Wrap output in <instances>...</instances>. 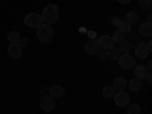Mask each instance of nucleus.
I'll return each mask as SVG.
<instances>
[{
    "label": "nucleus",
    "instance_id": "nucleus-1",
    "mask_svg": "<svg viewBox=\"0 0 152 114\" xmlns=\"http://www.w3.org/2000/svg\"><path fill=\"white\" fill-rule=\"evenodd\" d=\"M43 24H55L58 21V17H59V9L56 5H47L44 9H43Z\"/></svg>",
    "mask_w": 152,
    "mask_h": 114
},
{
    "label": "nucleus",
    "instance_id": "nucleus-2",
    "mask_svg": "<svg viewBox=\"0 0 152 114\" xmlns=\"http://www.w3.org/2000/svg\"><path fill=\"white\" fill-rule=\"evenodd\" d=\"M37 37L41 43H49L53 38V28L50 24H41L37 28Z\"/></svg>",
    "mask_w": 152,
    "mask_h": 114
},
{
    "label": "nucleus",
    "instance_id": "nucleus-3",
    "mask_svg": "<svg viewBox=\"0 0 152 114\" xmlns=\"http://www.w3.org/2000/svg\"><path fill=\"white\" fill-rule=\"evenodd\" d=\"M24 24H26L28 28L31 29H37L38 26H41L43 24V17L41 14H38V12H31L24 17Z\"/></svg>",
    "mask_w": 152,
    "mask_h": 114
},
{
    "label": "nucleus",
    "instance_id": "nucleus-4",
    "mask_svg": "<svg viewBox=\"0 0 152 114\" xmlns=\"http://www.w3.org/2000/svg\"><path fill=\"white\" fill-rule=\"evenodd\" d=\"M113 99H114V104H116L119 108L128 107V105L131 104V97H129V94L126 93L125 90L116 91V93H114V96H113Z\"/></svg>",
    "mask_w": 152,
    "mask_h": 114
},
{
    "label": "nucleus",
    "instance_id": "nucleus-5",
    "mask_svg": "<svg viewBox=\"0 0 152 114\" xmlns=\"http://www.w3.org/2000/svg\"><path fill=\"white\" fill-rule=\"evenodd\" d=\"M119 66L123 70H131L135 66V58L131 53H123V55L119 56Z\"/></svg>",
    "mask_w": 152,
    "mask_h": 114
},
{
    "label": "nucleus",
    "instance_id": "nucleus-6",
    "mask_svg": "<svg viewBox=\"0 0 152 114\" xmlns=\"http://www.w3.org/2000/svg\"><path fill=\"white\" fill-rule=\"evenodd\" d=\"M40 108L43 111H52L55 108V99L50 96H43L40 99Z\"/></svg>",
    "mask_w": 152,
    "mask_h": 114
},
{
    "label": "nucleus",
    "instance_id": "nucleus-7",
    "mask_svg": "<svg viewBox=\"0 0 152 114\" xmlns=\"http://www.w3.org/2000/svg\"><path fill=\"white\" fill-rule=\"evenodd\" d=\"M21 53H23V47L20 44H9L8 46V55H9V58L18 59V58H21Z\"/></svg>",
    "mask_w": 152,
    "mask_h": 114
},
{
    "label": "nucleus",
    "instance_id": "nucleus-8",
    "mask_svg": "<svg viewBox=\"0 0 152 114\" xmlns=\"http://www.w3.org/2000/svg\"><path fill=\"white\" fill-rule=\"evenodd\" d=\"M97 44H99L100 49L108 50V49H111V47L114 46V41H113V38H111L110 35H102V37L97 38Z\"/></svg>",
    "mask_w": 152,
    "mask_h": 114
},
{
    "label": "nucleus",
    "instance_id": "nucleus-9",
    "mask_svg": "<svg viewBox=\"0 0 152 114\" xmlns=\"http://www.w3.org/2000/svg\"><path fill=\"white\" fill-rule=\"evenodd\" d=\"M64 93H66V90H64V87H62V85H52L49 88V94H50V97H53V99L62 97Z\"/></svg>",
    "mask_w": 152,
    "mask_h": 114
},
{
    "label": "nucleus",
    "instance_id": "nucleus-10",
    "mask_svg": "<svg viewBox=\"0 0 152 114\" xmlns=\"http://www.w3.org/2000/svg\"><path fill=\"white\" fill-rule=\"evenodd\" d=\"M99 44H97V40H88L85 43V53L87 55H96L97 50H99Z\"/></svg>",
    "mask_w": 152,
    "mask_h": 114
},
{
    "label": "nucleus",
    "instance_id": "nucleus-11",
    "mask_svg": "<svg viewBox=\"0 0 152 114\" xmlns=\"http://www.w3.org/2000/svg\"><path fill=\"white\" fill-rule=\"evenodd\" d=\"M126 87H128V81H126L123 76H117L116 79L113 82V88L116 91H122V90H126Z\"/></svg>",
    "mask_w": 152,
    "mask_h": 114
},
{
    "label": "nucleus",
    "instance_id": "nucleus-12",
    "mask_svg": "<svg viewBox=\"0 0 152 114\" xmlns=\"http://www.w3.org/2000/svg\"><path fill=\"white\" fill-rule=\"evenodd\" d=\"M138 35H142L143 38H151L152 35V23H143L138 26Z\"/></svg>",
    "mask_w": 152,
    "mask_h": 114
},
{
    "label": "nucleus",
    "instance_id": "nucleus-13",
    "mask_svg": "<svg viewBox=\"0 0 152 114\" xmlns=\"http://www.w3.org/2000/svg\"><path fill=\"white\" fill-rule=\"evenodd\" d=\"M151 72L148 70V67L145 66H134V75H135V78L137 79H146V76L149 75Z\"/></svg>",
    "mask_w": 152,
    "mask_h": 114
},
{
    "label": "nucleus",
    "instance_id": "nucleus-14",
    "mask_svg": "<svg viewBox=\"0 0 152 114\" xmlns=\"http://www.w3.org/2000/svg\"><path fill=\"white\" fill-rule=\"evenodd\" d=\"M149 55V50L146 49V44L145 43H140L135 46V58H140V59H145L148 58Z\"/></svg>",
    "mask_w": 152,
    "mask_h": 114
},
{
    "label": "nucleus",
    "instance_id": "nucleus-15",
    "mask_svg": "<svg viewBox=\"0 0 152 114\" xmlns=\"http://www.w3.org/2000/svg\"><path fill=\"white\" fill-rule=\"evenodd\" d=\"M142 87H143V81L134 78V79H131V81L128 82V87H126V88H129L131 91H140Z\"/></svg>",
    "mask_w": 152,
    "mask_h": 114
},
{
    "label": "nucleus",
    "instance_id": "nucleus-16",
    "mask_svg": "<svg viewBox=\"0 0 152 114\" xmlns=\"http://www.w3.org/2000/svg\"><path fill=\"white\" fill-rule=\"evenodd\" d=\"M120 55H123L120 50H119V47H116V46H113L111 49H108L107 50V58L108 59H111V61H116V59H119V56Z\"/></svg>",
    "mask_w": 152,
    "mask_h": 114
},
{
    "label": "nucleus",
    "instance_id": "nucleus-17",
    "mask_svg": "<svg viewBox=\"0 0 152 114\" xmlns=\"http://www.w3.org/2000/svg\"><path fill=\"white\" fill-rule=\"evenodd\" d=\"M131 49H132V44L129 40H123L119 43V50L122 53H131Z\"/></svg>",
    "mask_w": 152,
    "mask_h": 114
},
{
    "label": "nucleus",
    "instance_id": "nucleus-18",
    "mask_svg": "<svg viewBox=\"0 0 152 114\" xmlns=\"http://www.w3.org/2000/svg\"><path fill=\"white\" fill-rule=\"evenodd\" d=\"M20 40H21V37L17 31H12L8 34V41L9 44H20Z\"/></svg>",
    "mask_w": 152,
    "mask_h": 114
},
{
    "label": "nucleus",
    "instance_id": "nucleus-19",
    "mask_svg": "<svg viewBox=\"0 0 152 114\" xmlns=\"http://www.w3.org/2000/svg\"><path fill=\"white\" fill-rule=\"evenodd\" d=\"M114 93H116V90L113 88V85H107V87L102 88V96L107 97V99H113Z\"/></svg>",
    "mask_w": 152,
    "mask_h": 114
},
{
    "label": "nucleus",
    "instance_id": "nucleus-20",
    "mask_svg": "<svg viewBox=\"0 0 152 114\" xmlns=\"http://www.w3.org/2000/svg\"><path fill=\"white\" fill-rule=\"evenodd\" d=\"M117 31L126 35L128 32H131V24H129L128 21H120V23H119V26H117Z\"/></svg>",
    "mask_w": 152,
    "mask_h": 114
},
{
    "label": "nucleus",
    "instance_id": "nucleus-21",
    "mask_svg": "<svg viewBox=\"0 0 152 114\" xmlns=\"http://www.w3.org/2000/svg\"><path fill=\"white\" fill-rule=\"evenodd\" d=\"M125 21H128L129 24L137 23V21H138V14H137V12H134V11H129L128 14H126V20H125Z\"/></svg>",
    "mask_w": 152,
    "mask_h": 114
},
{
    "label": "nucleus",
    "instance_id": "nucleus-22",
    "mask_svg": "<svg viewBox=\"0 0 152 114\" xmlns=\"http://www.w3.org/2000/svg\"><path fill=\"white\" fill-rule=\"evenodd\" d=\"M126 108H128L126 114H140V105L138 104H129Z\"/></svg>",
    "mask_w": 152,
    "mask_h": 114
},
{
    "label": "nucleus",
    "instance_id": "nucleus-23",
    "mask_svg": "<svg viewBox=\"0 0 152 114\" xmlns=\"http://www.w3.org/2000/svg\"><path fill=\"white\" fill-rule=\"evenodd\" d=\"M111 38H113V41L114 43H120V41H123L125 40V34H122V32H119V31H116L113 35H111Z\"/></svg>",
    "mask_w": 152,
    "mask_h": 114
},
{
    "label": "nucleus",
    "instance_id": "nucleus-24",
    "mask_svg": "<svg viewBox=\"0 0 152 114\" xmlns=\"http://www.w3.org/2000/svg\"><path fill=\"white\" fill-rule=\"evenodd\" d=\"M138 5H140V8H143V9H151L152 0H138Z\"/></svg>",
    "mask_w": 152,
    "mask_h": 114
},
{
    "label": "nucleus",
    "instance_id": "nucleus-25",
    "mask_svg": "<svg viewBox=\"0 0 152 114\" xmlns=\"http://www.w3.org/2000/svg\"><path fill=\"white\" fill-rule=\"evenodd\" d=\"M96 55H97L100 59H105V58H107V50H105V49H99Z\"/></svg>",
    "mask_w": 152,
    "mask_h": 114
},
{
    "label": "nucleus",
    "instance_id": "nucleus-26",
    "mask_svg": "<svg viewBox=\"0 0 152 114\" xmlns=\"http://www.w3.org/2000/svg\"><path fill=\"white\" fill-rule=\"evenodd\" d=\"M111 21H113V24H114V26H119V23H120L122 20H120L119 17H114V18H113Z\"/></svg>",
    "mask_w": 152,
    "mask_h": 114
},
{
    "label": "nucleus",
    "instance_id": "nucleus-27",
    "mask_svg": "<svg viewBox=\"0 0 152 114\" xmlns=\"http://www.w3.org/2000/svg\"><path fill=\"white\" fill-rule=\"evenodd\" d=\"M88 35H90V40H96V32L94 31H90V32H88Z\"/></svg>",
    "mask_w": 152,
    "mask_h": 114
},
{
    "label": "nucleus",
    "instance_id": "nucleus-28",
    "mask_svg": "<svg viewBox=\"0 0 152 114\" xmlns=\"http://www.w3.org/2000/svg\"><path fill=\"white\" fill-rule=\"evenodd\" d=\"M120 5H126V3H131V0H117Z\"/></svg>",
    "mask_w": 152,
    "mask_h": 114
},
{
    "label": "nucleus",
    "instance_id": "nucleus-29",
    "mask_svg": "<svg viewBox=\"0 0 152 114\" xmlns=\"http://www.w3.org/2000/svg\"><path fill=\"white\" fill-rule=\"evenodd\" d=\"M146 49L149 50V52L152 50V43H151V41H148V43H146Z\"/></svg>",
    "mask_w": 152,
    "mask_h": 114
},
{
    "label": "nucleus",
    "instance_id": "nucleus-30",
    "mask_svg": "<svg viewBox=\"0 0 152 114\" xmlns=\"http://www.w3.org/2000/svg\"><path fill=\"white\" fill-rule=\"evenodd\" d=\"M151 20H152V15L149 14V15H148V21H146V23H151Z\"/></svg>",
    "mask_w": 152,
    "mask_h": 114
}]
</instances>
